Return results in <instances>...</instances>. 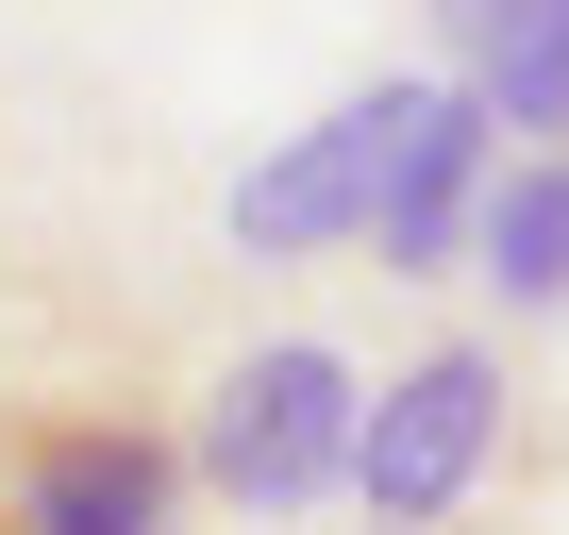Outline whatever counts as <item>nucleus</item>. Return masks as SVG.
<instances>
[{
	"label": "nucleus",
	"mask_w": 569,
	"mask_h": 535,
	"mask_svg": "<svg viewBox=\"0 0 569 535\" xmlns=\"http://www.w3.org/2000/svg\"><path fill=\"white\" fill-rule=\"evenodd\" d=\"M352 485V352L319 335H251L201 418H184V502H234V518H319Z\"/></svg>",
	"instance_id": "1"
},
{
	"label": "nucleus",
	"mask_w": 569,
	"mask_h": 535,
	"mask_svg": "<svg viewBox=\"0 0 569 535\" xmlns=\"http://www.w3.org/2000/svg\"><path fill=\"white\" fill-rule=\"evenodd\" d=\"M502 435H519V352H486V335H436L386 385H352V502H369V535H436L502 468Z\"/></svg>",
	"instance_id": "2"
},
{
	"label": "nucleus",
	"mask_w": 569,
	"mask_h": 535,
	"mask_svg": "<svg viewBox=\"0 0 569 535\" xmlns=\"http://www.w3.org/2000/svg\"><path fill=\"white\" fill-rule=\"evenodd\" d=\"M0 535H184V435L151 402H18Z\"/></svg>",
	"instance_id": "3"
},
{
	"label": "nucleus",
	"mask_w": 569,
	"mask_h": 535,
	"mask_svg": "<svg viewBox=\"0 0 569 535\" xmlns=\"http://www.w3.org/2000/svg\"><path fill=\"white\" fill-rule=\"evenodd\" d=\"M486 168H502L486 101H469L452 68H419V84H402V118H386V151H369V218H352V251H386L402 285L469 268V201H486Z\"/></svg>",
	"instance_id": "4"
},
{
	"label": "nucleus",
	"mask_w": 569,
	"mask_h": 535,
	"mask_svg": "<svg viewBox=\"0 0 569 535\" xmlns=\"http://www.w3.org/2000/svg\"><path fill=\"white\" fill-rule=\"evenodd\" d=\"M402 84L419 68H386V84H352L336 118H302L268 168H234V251L251 268H319V251H352V218H369V151H386V118H402Z\"/></svg>",
	"instance_id": "5"
},
{
	"label": "nucleus",
	"mask_w": 569,
	"mask_h": 535,
	"mask_svg": "<svg viewBox=\"0 0 569 535\" xmlns=\"http://www.w3.org/2000/svg\"><path fill=\"white\" fill-rule=\"evenodd\" d=\"M436 51L502 151H569V0H436Z\"/></svg>",
	"instance_id": "6"
},
{
	"label": "nucleus",
	"mask_w": 569,
	"mask_h": 535,
	"mask_svg": "<svg viewBox=\"0 0 569 535\" xmlns=\"http://www.w3.org/2000/svg\"><path fill=\"white\" fill-rule=\"evenodd\" d=\"M469 268L519 319H569V151H502L469 201Z\"/></svg>",
	"instance_id": "7"
}]
</instances>
